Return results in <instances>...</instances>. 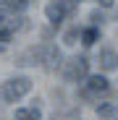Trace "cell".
Masks as SVG:
<instances>
[{
    "instance_id": "cell-7",
    "label": "cell",
    "mask_w": 118,
    "mask_h": 120,
    "mask_svg": "<svg viewBox=\"0 0 118 120\" xmlns=\"http://www.w3.org/2000/svg\"><path fill=\"white\" fill-rule=\"evenodd\" d=\"M97 39H100V31H97L94 26H89V29H84V31H81V42H84V47H92Z\"/></svg>"
},
{
    "instance_id": "cell-10",
    "label": "cell",
    "mask_w": 118,
    "mask_h": 120,
    "mask_svg": "<svg viewBox=\"0 0 118 120\" xmlns=\"http://www.w3.org/2000/svg\"><path fill=\"white\" fill-rule=\"evenodd\" d=\"M76 34H79L76 29H71V31L66 34V42H68V45H73V42H76Z\"/></svg>"
},
{
    "instance_id": "cell-5",
    "label": "cell",
    "mask_w": 118,
    "mask_h": 120,
    "mask_svg": "<svg viewBox=\"0 0 118 120\" xmlns=\"http://www.w3.org/2000/svg\"><path fill=\"white\" fill-rule=\"evenodd\" d=\"M100 68H102V71H113V68H118V55H115L110 47H105V50L100 52Z\"/></svg>"
},
{
    "instance_id": "cell-2",
    "label": "cell",
    "mask_w": 118,
    "mask_h": 120,
    "mask_svg": "<svg viewBox=\"0 0 118 120\" xmlns=\"http://www.w3.org/2000/svg\"><path fill=\"white\" fill-rule=\"evenodd\" d=\"M87 73H89V60H87L84 55L71 57V60H68V65H66V71H63L66 81H84Z\"/></svg>"
},
{
    "instance_id": "cell-14",
    "label": "cell",
    "mask_w": 118,
    "mask_h": 120,
    "mask_svg": "<svg viewBox=\"0 0 118 120\" xmlns=\"http://www.w3.org/2000/svg\"><path fill=\"white\" fill-rule=\"evenodd\" d=\"M76 3H79V0H76Z\"/></svg>"
},
{
    "instance_id": "cell-9",
    "label": "cell",
    "mask_w": 118,
    "mask_h": 120,
    "mask_svg": "<svg viewBox=\"0 0 118 120\" xmlns=\"http://www.w3.org/2000/svg\"><path fill=\"white\" fill-rule=\"evenodd\" d=\"M11 34H13V31H8V29H3V26H0V42H8V39H11Z\"/></svg>"
},
{
    "instance_id": "cell-12",
    "label": "cell",
    "mask_w": 118,
    "mask_h": 120,
    "mask_svg": "<svg viewBox=\"0 0 118 120\" xmlns=\"http://www.w3.org/2000/svg\"><path fill=\"white\" fill-rule=\"evenodd\" d=\"M13 3V0H0V8H3V5H11Z\"/></svg>"
},
{
    "instance_id": "cell-13",
    "label": "cell",
    "mask_w": 118,
    "mask_h": 120,
    "mask_svg": "<svg viewBox=\"0 0 118 120\" xmlns=\"http://www.w3.org/2000/svg\"><path fill=\"white\" fill-rule=\"evenodd\" d=\"M0 52H3V45H0Z\"/></svg>"
},
{
    "instance_id": "cell-8",
    "label": "cell",
    "mask_w": 118,
    "mask_h": 120,
    "mask_svg": "<svg viewBox=\"0 0 118 120\" xmlns=\"http://www.w3.org/2000/svg\"><path fill=\"white\" fill-rule=\"evenodd\" d=\"M97 115L110 117V115H113V105H102V107H97Z\"/></svg>"
},
{
    "instance_id": "cell-6",
    "label": "cell",
    "mask_w": 118,
    "mask_h": 120,
    "mask_svg": "<svg viewBox=\"0 0 118 120\" xmlns=\"http://www.w3.org/2000/svg\"><path fill=\"white\" fill-rule=\"evenodd\" d=\"M42 115H39L37 107H24V110H16V120H39Z\"/></svg>"
},
{
    "instance_id": "cell-11",
    "label": "cell",
    "mask_w": 118,
    "mask_h": 120,
    "mask_svg": "<svg viewBox=\"0 0 118 120\" xmlns=\"http://www.w3.org/2000/svg\"><path fill=\"white\" fill-rule=\"evenodd\" d=\"M97 3H100V5H102V8H110V5H113V3H115V0H97Z\"/></svg>"
},
{
    "instance_id": "cell-1",
    "label": "cell",
    "mask_w": 118,
    "mask_h": 120,
    "mask_svg": "<svg viewBox=\"0 0 118 120\" xmlns=\"http://www.w3.org/2000/svg\"><path fill=\"white\" fill-rule=\"evenodd\" d=\"M29 89H32V78H26V76L8 78V81L0 84V102H3V105H13L21 97H26Z\"/></svg>"
},
{
    "instance_id": "cell-4",
    "label": "cell",
    "mask_w": 118,
    "mask_h": 120,
    "mask_svg": "<svg viewBox=\"0 0 118 120\" xmlns=\"http://www.w3.org/2000/svg\"><path fill=\"white\" fill-rule=\"evenodd\" d=\"M110 84H108V78L105 76H89V81H87V94H100V91H108Z\"/></svg>"
},
{
    "instance_id": "cell-3",
    "label": "cell",
    "mask_w": 118,
    "mask_h": 120,
    "mask_svg": "<svg viewBox=\"0 0 118 120\" xmlns=\"http://www.w3.org/2000/svg\"><path fill=\"white\" fill-rule=\"evenodd\" d=\"M66 13H68V3H63V0H53V3H47V8H45V16H47V21L53 26H61Z\"/></svg>"
}]
</instances>
